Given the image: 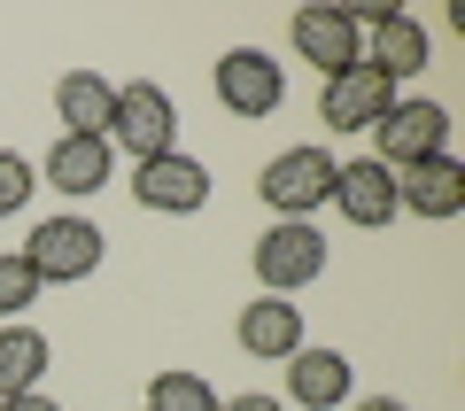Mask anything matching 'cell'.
<instances>
[{"label":"cell","mask_w":465,"mask_h":411,"mask_svg":"<svg viewBox=\"0 0 465 411\" xmlns=\"http://www.w3.org/2000/svg\"><path fill=\"white\" fill-rule=\"evenodd\" d=\"M109 148L140 155V164H155V155L179 148V109H171V94L155 78H133L116 85V109H109Z\"/></svg>","instance_id":"6da1fadb"},{"label":"cell","mask_w":465,"mask_h":411,"mask_svg":"<svg viewBox=\"0 0 465 411\" xmlns=\"http://www.w3.org/2000/svg\"><path fill=\"white\" fill-rule=\"evenodd\" d=\"M101 226L94 217H39L32 241H24V264L39 272V287H70V280H94L101 272Z\"/></svg>","instance_id":"7a4b0ae2"},{"label":"cell","mask_w":465,"mask_h":411,"mask_svg":"<svg viewBox=\"0 0 465 411\" xmlns=\"http://www.w3.org/2000/svg\"><path fill=\"white\" fill-rule=\"evenodd\" d=\"M333 155L326 148H280L264 171H256V195L272 202V217H311L333 202Z\"/></svg>","instance_id":"3957f363"},{"label":"cell","mask_w":465,"mask_h":411,"mask_svg":"<svg viewBox=\"0 0 465 411\" xmlns=\"http://www.w3.org/2000/svg\"><path fill=\"white\" fill-rule=\"evenodd\" d=\"M372 164H388V171H411V164H427V155H450V109L442 101H388L381 109V125H372Z\"/></svg>","instance_id":"277c9868"},{"label":"cell","mask_w":465,"mask_h":411,"mask_svg":"<svg viewBox=\"0 0 465 411\" xmlns=\"http://www.w3.org/2000/svg\"><path fill=\"white\" fill-rule=\"evenodd\" d=\"M318 272H326V233H318L311 217H280V226L256 241V280H264V296H295Z\"/></svg>","instance_id":"5b68a950"},{"label":"cell","mask_w":465,"mask_h":411,"mask_svg":"<svg viewBox=\"0 0 465 411\" xmlns=\"http://www.w3.org/2000/svg\"><path fill=\"white\" fill-rule=\"evenodd\" d=\"M217 101H225L232 116H280L287 70L272 63L264 47H232V55H217Z\"/></svg>","instance_id":"8992f818"},{"label":"cell","mask_w":465,"mask_h":411,"mask_svg":"<svg viewBox=\"0 0 465 411\" xmlns=\"http://www.w3.org/2000/svg\"><path fill=\"white\" fill-rule=\"evenodd\" d=\"M349 16L365 24V63L388 70V78H419L434 63L427 55V24L403 16V8H349Z\"/></svg>","instance_id":"52a82bcc"},{"label":"cell","mask_w":465,"mask_h":411,"mask_svg":"<svg viewBox=\"0 0 465 411\" xmlns=\"http://www.w3.org/2000/svg\"><path fill=\"white\" fill-rule=\"evenodd\" d=\"M295 55L318 63L326 78H341L349 63H365V24L349 8H295Z\"/></svg>","instance_id":"ba28073f"},{"label":"cell","mask_w":465,"mask_h":411,"mask_svg":"<svg viewBox=\"0 0 465 411\" xmlns=\"http://www.w3.org/2000/svg\"><path fill=\"white\" fill-rule=\"evenodd\" d=\"M388 101H396V78H388V70L349 63L341 78H326V94H318V116H326V125H341V132H372Z\"/></svg>","instance_id":"9c48e42d"},{"label":"cell","mask_w":465,"mask_h":411,"mask_svg":"<svg viewBox=\"0 0 465 411\" xmlns=\"http://www.w3.org/2000/svg\"><path fill=\"white\" fill-rule=\"evenodd\" d=\"M133 195H140V210H163V217H194L202 202H210V171L194 164V155H155V164H140V179H133Z\"/></svg>","instance_id":"30bf717a"},{"label":"cell","mask_w":465,"mask_h":411,"mask_svg":"<svg viewBox=\"0 0 465 411\" xmlns=\"http://www.w3.org/2000/svg\"><path fill=\"white\" fill-rule=\"evenodd\" d=\"M333 202H341V217H349V226L381 233L388 217H396V171H388V164H372V155H357V164H341V171H333Z\"/></svg>","instance_id":"8fae6325"},{"label":"cell","mask_w":465,"mask_h":411,"mask_svg":"<svg viewBox=\"0 0 465 411\" xmlns=\"http://www.w3.org/2000/svg\"><path fill=\"white\" fill-rule=\"evenodd\" d=\"M396 210L458 217V210H465V164H458V155H427V164L396 171Z\"/></svg>","instance_id":"7c38bea8"},{"label":"cell","mask_w":465,"mask_h":411,"mask_svg":"<svg viewBox=\"0 0 465 411\" xmlns=\"http://www.w3.org/2000/svg\"><path fill=\"white\" fill-rule=\"evenodd\" d=\"M109 164H116V148L109 140H78V132H63V140H54L47 148V186L54 195H101V186H109Z\"/></svg>","instance_id":"4fadbf2b"},{"label":"cell","mask_w":465,"mask_h":411,"mask_svg":"<svg viewBox=\"0 0 465 411\" xmlns=\"http://www.w3.org/2000/svg\"><path fill=\"white\" fill-rule=\"evenodd\" d=\"M349 380H357V373H349L341 349H311V342H302L295 357H287V396H295L302 411H333L349 396Z\"/></svg>","instance_id":"5bb4252c"},{"label":"cell","mask_w":465,"mask_h":411,"mask_svg":"<svg viewBox=\"0 0 465 411\" xmlns=\"http://www.w3.org/2000/svg\"><path fill=\"white\" fill-rule=\"evenodd\" d=\"M241 349L249 357H295L302 349V311H295V296H256L249 311H241Z\"/></svg>","instance_id":"9a60e30c"},{"label":"cell","mask_w":465,"mask_h":411,"mask_svg":"<svg viewBox=\"0 0 465 411\" xmlns=\"http://www.w3.org/2000/svg\"><path fill=\"white\" fill-rule=\"evenodd\" d=\"M109 109H116V85L109 78H94V70L54 78V116H63L78 140H109Z\"/></svg>","instance_id":"2e32d148"},{"label":"cell","mask_w":465,"mask_h":411,"mask_svg":"<svg viewBox=\"0 0 465 411\" xmlns=\"http://www.w3.org/2000/svg\"><path fill=\"white\" fill-rule=\"evenodd\" d=\"M47 357H54V349H47L39 326H24V318H16V326H0V396H32L39 373H47Z\"/></svg>","instance_id":"e0dca14e"},{"label":"cell","mask_w":465,"mask_h":411,"mask_svg":"<svg viewBox=\"0 0 465 411\" xmlns=\"http://www.w3.org/2000/svg\"><path fill=\"white\" fill-rule=\"evenodd\" d=\"M148 411H217V388L202 373H155L148 380Z\"/></svg>","instance_id":"ac0fdd59"},{"label":"cell","mask_w":465,"mask_h":411,"mask_svg":"<svg viewBox=\"0 0 465 411\" xmlns=\"http://www.w3.org/2000/svg\"><path fill=\"white\" fill-rule=\"evenodd\" d=\"M39 303V272L24 264V248H0V326H16Z\"/></svg>","instance_id":"d6986e66"},{"label":"cell","mask_w":465,"mask_h":411,"mask_svg":"<svg viewBox=\"0 0 465 411\" xmlns=\"http://www.w3.org/2000/svg\"><path fill=\"white\" fill-rule=\"evenodd\" d=\"M24 202H32V164L16 148H0V217H16Z\"/></svg>","instance_id":"ffe728a7"},{"label":"cell","mask_w":465,"mask_h":411,"mask_svg":"<svg viewBox=\"0 0 465 411\" xmlns=\"http://www.w3.org/2000/svg\"><path fill=\"white\" fill-rule=\"evenodd\" d=\"M0 411H63V404H54V396H39V388H32V396H0Z\"/></svg>","instance_id":"44dd1931"},{"label":"cell","mask_w":465,"mask_h":411,"mask_svg":"<svg viewBox=\"0 0 465 411\" xmlns=\"http://www.w3.org/2000/svg\"><path fill=\"white\" fill-rule=\"evenodd\" d=\"M217 411H280V396H225Z\"/></svg>","instance_id":"7402d4cb"},{"label":"cell","mask_w":465,"mask_h":411,"mask_svg":"<svg viewBox=\"0 0 465 411\" xmlns=\"http://www.w3.org/2000/svg\"><path fill=\"white\" fill-rule=\"evenodd\" d=\"M357 411H403V404H396V396H372V404H357Z\"/></svg>","instance_id":"603a6c76"}]
</instances>
